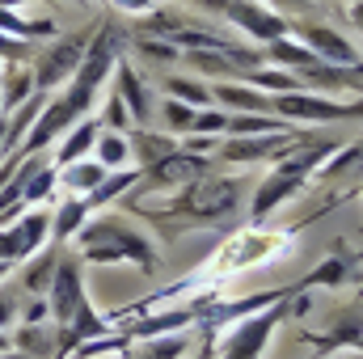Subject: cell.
Wrapping results in <instances>:
<instances>
[{"label": "cell", "instance_id": "1", "mask_svg": "<svg viewBox=\"0 0 363 359\" xmlns=\"http://www.w3.org/2000/svg\"><path fill=\"white\" fill-rule=\"evenodd\" d=\"M77 245L85 263H135L144 270H157V245L148 241L144 228H135L127 216H101L93 224L77 228Z\"/></svg>", "mask_w": 363, "mask_h": 359}, {"label": "cell", "instance_id": "2", "mask_svg": "<svg viewBox=\"0 0 363 359\" xmlns=\"http://www.w3.org/2000/svg\"><path fill=\"white\" fill-rule=\"evenodd\" d=\"M325 153H334L330 140H321V144H304V148L291 144V148L279 157V170H274L271 178L258 186V194H254V211H250L254 224H262L279 203H287L291 194H300V190H304V178L325 161Z\"/></svg>", "mask_w": 363, "mask_h": 359}, {"label": "cell", "instance_id": "3", "mask_svg": "<svg viewBox=\"0 0 363 359\" xmlns=\"http://www.w3.org/2000/svg\"><path fill=\"white\" fill-rule=\"evenodd\" d=\"M118 60H123V26L106 21V26L93 34V43H85L81 68L72 72V89L64 93V97L72 101V110H77V114H85V110H89V101L97 97L101 81L110 77V68H114Z\"/></svg>", "mask_w": 363, "mask_h": 359}, {"label": "cell", "instance_id": "4", "mask_svg": "<svg viewBox=\"0 0 363 359\" xmlns=\"http://www.w3.org/2000/svg\"><path fill=\"white\" fill-rule=\"evenodd\" d=\"M241 199V182L233 178H211L190 186L182 199H174L165 211H152V216H186V220H199V224H211V220H224Z\"/></svg>", "mask_w": 363, "mask_h": 359}, {"label": "cell", "instance_id": "5", "mask_svg": "<svg viewBox=\"0 0 363 359\" xmlns=\"http://www.w3.org/2000/svg\"><path fill=\"white\" fill-rule=\"evenodd\" d=\"M47 292H51L47 313L55 317V326H68V321H77V317L89 309V300H85V279H81V263H77V258H64V254H60Z\"/></svg>", "mask_w": 363, "mask_h": 359}, {"label": "cell", "instance_id": "6", "mask_svg": "<svg viewBox=\"0 0 363 359\" xmlns=\"http://www.w3.org/2000/svg\"><path fill=\"white\" fill-rule=\"evenodd\" d=\"M279 321H283V300L267 304L262 313H245L241 326L224 338L220 359H262V347H267V338H271V330Z\"/></svg>", "mask_w": 363, "mask_h": 359}, {"label": "cell", "instance_id": "7", "mask_svg": "<svg viewBox=\"0 0 363 359\" xmlns=\"http://www.w3.org/2000/svg\"><path fill=\"white\" fill-rule=\"evenodd\" d=\"M224 17H233V26H241L245 34H254L258 43H271V38H283L287 34V21L283 13H274L267 4H254V0H199Z\"/></svg>", "mask_w": 363, "mask_h": 359}, {"label": "cell", "instance_id": "8", "mask_svg": "<svg viewBox=\"0 0 363 359\" xmlns=\"http://www.w3.org/2000/svg\"><path fill=\"white\" fill-rule=\"evenodd\" d=\"M47 237H51V216L47 211H26L17 224L0 228V263L4 267H21Z\"/></svg>", "mask_w": 363, "mask_h": 359}, {"label": "cell", "instance_id": "9", "mask_svg": "<svg viewBox=\"0 0 363 359\" xmlns=\"http://www.w3.org/2000/svg\"><path fill=\"white\" fill-rule=\"evenodd\" d=\"M271 114H283V118H308V123H334V118H355L359 114V101H325L317 93H279L271 101Z\"/></svg>", "mask_w": 363, "mask_h": 359}, {"label": "cell", "instance_id": "10", "mask_svg": "<svg viewBox=\"0 0 363 359\" xmlns=\"http://www.w3.org/2000/svg\"><path fill=\"white\" fill-rule=\"evenodd\" d=\"M203 174H207V161H203V157L174 148L169 157H161V161L144 165L135 186H140V190H169V186H186V182L203 178Z\"/></svg>", "mask_w": 363, "mask_h": 359}, {"label": "cell", "instance_id": "11", "mask_svg": "<svg viewBox=\"0 0 363 359\" xmlns=\"http://www.w3.org/2000/svg\"><path fill=\"white\" fill-rule=\"evenodd\" d=\"M81 55H85V38H64V43H55V47L34 64V85H38V89H55L60 81H68V77L81 68Z\"/></svg>", "mask_w": 363, "mask_h": 359}, {"label": "cell", "instance_id": "12", "mask_svg": "<svg viewBox=\"0 0 363 359\" xmlns=\"http://www.w3.org/2000/svg\"><path fill=\"white\" fill-rule=\"evenodd\" d=\"M291 144H300L291 131H262V136H233L220 157L224 161H262V157H283Z\"/></svg>", "mask_w": 363, "mask_h": 359}, {"label": "cell", "instance_id": "13", "mask_svg": "<svg viewBox=\"0 0 363 359\" xmlns=\"http://www.w3.org/2000/svg\"><path fill=\"white\" fill-rule=\"evenodd\" d=\"M300 43L321 60V64H347V68H359V51L355 43H347L342 34H334L330 26H300Z\"/></svg>", "mask_w": 363, "mask_h": 359}, {"label": "cell", "instance_id": "14", "mask_svg": "<svg viewBox=\"0 0 363 359\" xmlns=\"http://www.w3.org/2000/svg\"><path fill=\"white\" fill-rule=\"evenodd\" d=\"M118 97H123V106L131 110V123H148V114H152V97L148 89L140 85V77H135V68L131 64H123L118 60Z\"/></svg>", "mask_w": 363, "mask_h": 359}, {"label": "cell", "instance_id": "15", "mask_svg": "<svg viewBox=\"0 0 363 359\" xmlns=\"http://www.w3.org/2000/svg\"><path fill=\"white\" fill-rule=\"evenodd\" d=\"M216 101H224V106H233V110H250V114H271V101L262 97L258 89H245V85H237V81H220L216 89H211Z\"/></svg>", "mask_w": 363, "mask_h": 359}, {"label": "cell", "instance_id": "16", "mask_svg": "<svg viewBox=\"0 0 363 359\" xmlns=\"http://www.w3.org/2000/svg\"><path fill=\"white\" fill-rule=\"evenodd\" d=\"M55 178H64V186H68V190H77V194H89L93 186L106 178V165H101V161H85V157H81V161L60 165V170H55Z\"/></svg>", "mask_w": 363, "mask_h": 359}, {"label": "cell", "instance_id": "17", "mask_svg": "<svg viewBox=\"0 0 363 359\" xmlns=\"http://www.w3.org/2000/svg\"><path fill=\"white\" fill-rule=\"evenodd\" d=\"M89 220V203H85V194H77V199H68L55 216H51V237L55 241H68V237H77V228Z\"/></svg>", "mask_w": 363, "mask_h": 359}, {"label": "cell", "instance_id": "18", "mask_svg": "<svg viewBox=\"0 0 363 359\" xmlns=\"http://www.w3.org/2000/svg\"><path fill=\"white\" fill-rule=\"evenodd\" d=\"M93 153H97V161H101L106 170H123V165L131 161V144H127L123 131H97Z\"/></svg>", "mask_w": 363, "mask_h": 359}, {"label": "cell", "instance_id": "19", "mask_svg": "<svg viewBox=\"0 0 363 359\" xmlns=\"http://www.w3.org/2000/svg\"><path fill=\"white\" fill-rule=\"evenodd\" d=\"M97 131H101V127H97L93 118H81V123H77V127L68 131V140L60 144V157H55V165H68V161H81V157H85V153L93 148V140H97Z\"/></svg>", "mask_w": 363, "mask_h": 359}, {"label": "cell", "instance_id": "20", "mask_svg": "<svg viewBox=\"0 0 363 359\" xmlns=\"http://www.w3.org/2000/svg\"><path fill=\"white\" fill-rule=\"evenodd\" d=\"M267 60H274L279 68H296V72H300V68H308V64H317V55H313L308 47L291 43L287 34H283V38H271V43H267Z\"/></svg>", "mask_w": 363, "mask_h": 359}, {"label": "cell", "instance_id": "21", "mask_svg": "<svg viewBox=\"0 0 363 359\" xmlns=\"http://www.w3.org/2000/svg\"><path fill=\"white\" fill-rule=\"evenodd\" d=\"M135 182H140V170H118L114 178H101V182H97V186L89 190V194H85L89 211H93V207H106L110 199H118V194H123V190H131Z\"/></svg>", "mask_w": 363, "mask_h": 359}, {"label": "cell", "instance_id": "22", "mask_svg": "<svg viewBox=\"0 0 363 359\" xmlns=\"http://www.w3.org/2000/svg\"><path fill=\"white\" fill-rule=\"evenodd\" d=\"M55 263H60V245H55V250H47L43 258H34L30 267L21 270V287H26V292H34V296H43V292H47V283H51V275H55Z\"/></svg>", "mask_w": 363, "mask_h": 359}, {"label": "cell", "instance_id": "23", "mask_svg": "<svg viewBox=\"0 0 363 359\" xmlns=\"http://www.w3.org/2000/svg\"><path fill=\"white\" fill-rule=\"evenodd\" d=\"M127 144H131V157H135L140 165H152V161H161V157H169V153L178 148L169 136H148V131L135 136V140H127Z\"/></svg>", "mask_w": 363, "mask_h": 359}, {"label": "cell", "instance_id": "24", "mask_svg": "<svg viewBox=\"0 0 363 359\" xmlns=\"http://www.w3.org/2000/svg\"><path fill=\"white\" fill-rule=\"evenodd\" d=\"M224 131L228 136H262V131H283V123H279V114H237L224 123Z\"/></svg>", "mask_w": 363, "mask_h": 359}, {"label": "cell", "instance_id": "25", "mask_svg": "<svg viewBox=\"0 0 363 359\" xmlns=\"http://www.w3.org/2000/svg\"><path fill=\"white\" fill-rule=\"evenodd\" d=\"M0 34H13V38H34V34H55V26L51 21H43V26H30L26 17H17L9 4H0Z\"/></svg>", "mask_w": 363, "mask_h": 359}, {"label": "cell", "instance_id": "26", "mask_svg": "<svg viewBox=\"0 0 363 359\" xmlns=\"http://www.w3.org/2000/svg\"><path fill=\"white\" fill-rule=\"evenodd\" d=\"M169 93L178 101H186V106H211V89L203 81H190V77H174L169 81Z\"/></svg>", "mask_w": 363, "mask_h": 359}, {"label": "cell", "instance_id": "27", "mask_svg": "<svg viewBox=\"0 0 363 359\" xmlns=\"http://www.w3.org/2000/svg\"><path fill=\"white\" fill-rule=\"evenodd\" d=\"M30 85H34V77H30L26 68H13V72H9V85H4V110L21 106V101L30 97Z\"/></svg>", "mask_w": 363, "mask_h": 359}, {"label": "cell", "instance_id": "28", "mask_svg": "<svg viewBox=\"0 0 363 359\" xmlns=\"http://www.w3.org/2000/svg\"><path fill=\"white\" fill-rule=\"evenodd\" d=\"M51 186H55V170H34L26 190H21V203H43L51 194Z\"/></svg>", "mask_w": 363, "mask_h": 359}, {"label": "cell", "instance_id": "29", "mask_svg": "<svg viewBox=\"0 0 363 359\" xmlns=\"http://www.w3.org/2000/svg\"><path fill=\"white\" fill-rule=\"evenodd\" d=\"M245 77H250L254 85H271V89H279V93L300 89V81H296L291 72H283V68H279V72H267V68H254V72H245Z\"/></svg>", "mask_w": 363, "mask_h": 359}, {"label": "cell", "instance_id": "30", "mask_svg": "<svg viewBox=\"0 0 363 359\" xmlns=\"http://www.w3.org/2000/svg\"><path fill=\"white\" fill-rule=\"evenodd\" d=\"M224 123H228V114H224V110H203V114H194L190 131H203V136H224Z\"/></svg>", "mask_w": 363, "mask_h": 359}, {"label": "cell", "instance_id": "31", "mask_svg": "<svg viewBox=\"0 0 363 359\" xmlns=\"http://www.w3.org/2000/svg\"><path fill=\"white\" fill-rule=\"evenodd\" d=\"M165 123H169L174 131H190V123H194V110H190L186 101H178V97H169V101H165Z\"/></svg>", "mask_w": 363, "mask_h": 359}, {"label": "cell", "instance_id": "32", "mask_svg": "<svg viewBox=\"0 0 363 359\" xmlns=\"http://www.w3.org/2000/svg\"><path fill=\"white\" fill-rule=\"evenodd\" d=\"M127 123H131V110L123 106L118 93H110V101H106V127H110V131H123Z\"/></svg>", "mask_w": 363, "mask_h": 359}, {"label": "cell", "instance_id": "33", "mask_svg": "<svg viewBox=\"0 0 363 359\" xmlns=\"http://www.w3.org/2000/svg\"><path fill=\"white\" fill-rule=\"evenodd\" d=\"M342 275H347L342 258H330L321 270H313V275H308V287H317V283H342Z\"/></svg>", "mask_w": 363, "mask_h": 359}, {"label": "cell", "instance_id": "34", "mask_svg": "<svg viewBox=\"0 0 363 359\" xmlns=\"http://www.w3.org/2000/svg\"><path fill=\"white\" fill-rule=\"evenodd\" d=\"M0 55H9V60H26V55H30V43H26V38H4V34H0Z\"/></svg>", "mask_w": 363, "mask_h": 359}, {"label": "cell", "instance_id": "35", "mask_svg": "<svg viewBox=\"0 0 363 359\" xmlns=\"http://www.w3.org/2000/svg\"><path fill=\"white\" fill-rule=\"evenodd\" d=\"M17 317V304H13V296L9 292H0V326H9Z\"/></svg>", "mask_w": 363, "mask_h": 359}, {"label": "cell", "instance_id": "36", "mask_svg": "<svg viewBox=\"0 0 363 359\" xmlns=\"http://www.w3.org/2000/svg\"><path fill=\"white\" fill-rule=\"evenodd\" d=\"M211 148H216V136H203V131H199V136L190 140V153H194V157H199V153H211Z\"/></svg>", "mask_w": 363, "mask_h": 359}, {"label": "cell", "instance_id": "37", "mask_svg": "<svg viewBox=\"0 0 363 359\" xmlns=\"http://www.w3.org/2000/svg\"><path fill=\"white\" fill-rule=\"evenodd\" d=\"M271 4H279V13H304L308 9V0H271Z\"/></svg>", "mask_w": 363, "mask_h": 359}, {"label": "cell", "instance_id": "38", "mask_svg": "<svg viewBox=\"0 0 363 359\" xmlns=\"http://www.w3.org/2000/svg\"><path fill=\"white\" fill-rule=\"evenodd\" d=\"M114 4H123V9H148L152 0H114Z\"/></svg>", "mask_w": 363, "mask_h": 359}, {"label": "cell", "instance_id": "39", "mask_svg": "<svg viewBox=\"0 0 363 359\" xmlns=\"http://www.w3.org/2000/svg\"><path fill=\"white\" fill-rule=\"evenodd\" d=\"M0 4H9V9H13V4H30V0H0Z\"/></svg>", "mask_w": 363, "mask_h": 359}, {"label": "cell", "instance_id": "40", "mask_svg": "<svg viewBox=\"0 0 363 359\" xmlns=\"http://www.w3.org/2000/svg\"><path fill=\"white\" fill-rule=\"evenodd\" d=\"M4 359H30V355H21V351H17V355H4Z\"/></svg>", "mask_w": 363, "mask_h": 359}, {"label": "cell", "instance_id": "41", "mask_svg": "<svg viewBox=\"0 0 363 359\" xmlns=\"http://www.w3.org/2000/svg\"><path fill=\"white\" fill-rule=\"evenodd\" d=\"M4 347H9V338H4V334H0V351H4Z\"/></svg>", "mask_w": 363, "mask_h": 359}, {"label": "cell", "instance_id": "42", "mask_svg": "<svg viewBox=\"0 0 363 359\" xmlns=\"http://www.w3.org/2000/svg\"><path fill=\"white\" fill-rule=\"evenodd\" d=\"M9 270H13V267H4V263H0V275H9Z\"/></svg>", "mask_w": 363, "mask_h": 359}, {"label": "cell", "instance_id": "43", "mask_svg": "<svg viewBox=\"0 0 363 359\" xmlns=\"http://www.w3.org/2000/svg\"><path fill=\"white\" fill-rule=\"evenodd\" d=\"M0 140H4V123H0Z\"/></svg>", "mask_w": 363, "mask_h": 359}]
</instances>
